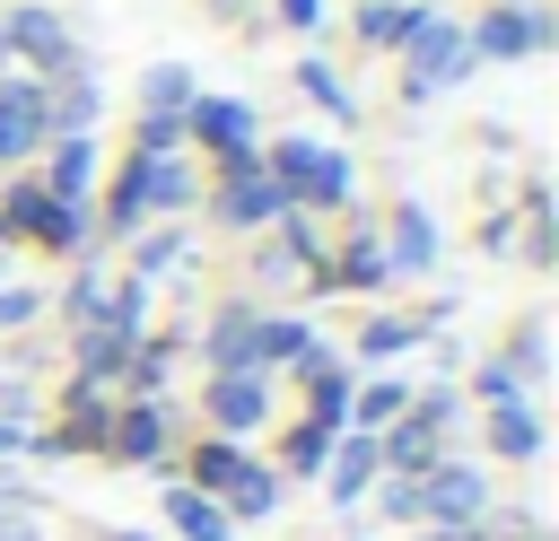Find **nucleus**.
I'll return each instance as SVG.
<instances>
[{"instance_id": "31", "label": "nucleus", "mask_w": 559, "mask_h": 541, "mask_svg": "<svg viewBox=\"0 0 559 541\" xmlns=\"http://www.w3.org/2000/svg\"><path fill=\"white\" fill-rule=\"evenodd\" d=\"M419 541H489V524H437V532H419Z\"/></svg>"}, {"instance_id": "20", "label": "nucleus", "mask_w": 559, "mask_h": 541, "mask_svg": "<svg viewBox=\"0 0 559 541\" xmlns=\"http://www.w3.org/2000/svg\"><path fill=\"white\" fill-rule=\"evenodd\" d=\"M35 244H52V253H79V244H87V209H79V201H52V209L35 218Z\"/></svg>"}, {"instance_id": "11", "label": "nucleus", "mask_w": 559, "mask_h": 541, "mask_svg": "<svg viewBox=\"0 0 559 541\" xmlns=\"http://www.w3.org/2000/svg\"><path fill=\"white\" fill-rule=\"evenodd\" d=\"M323 480H332V506L349 515V506L367 497V480H376V436H358V428H349V445H332V454H323Z\"/></svg>"}, {"instance_id": "18", "label": "nucleus", "mask_w": 559, "mask_h": 541, "mask_svg": "<svg viewBox=\"0 0 559 541\" xmlns=\"http://www.w3.org/2000/svg\"><path fill=\"white\" fill-rule=\"evenodd\" d=\"M183 105H192V70L183 61H157L140 79V113H183Z\"/></svg>"}, {"instance_id": "19", "label": "nucleus", "mask_w": 559, "mask_h": 541, "mask_svg": "<svg viewBox=\"0 0 559 541\" xmlns=\"http://www.w3.org/2000/svg\"><path fill=\"white\" fill-rule=\"evenodd\" d=\"M393 227H402V236H393V270H428V262H437V227H428V209H402Z\"/></svg>"}, {"instance_id": "9", "label": "nucleus", "mask_w": 559, "mask_h": 541, "mask_svg": "<svg viewBox=\"0 0 559 541\" xmlns=\"http://www.w3.org/2000/svg\"><path fill=\"white\" fill-rule=\"evenodd\" d=\"M280 497H288V471H262V462H245V471L218 489L227 524H262V515H280Z\"/></svg>"}, {"instance_id": "16", "label": "nucleus", "mask_w": 559, "mask_h": 541, "mask_svg": "<svg viewBox=\"0 0 559 541\" xmlns=\"http://www.w3.org/2000/svg\"><path fill=\"white\" fill-rule=\"evenodd\" d=\"M183 471H192L183 489H201V497H218V489H227V480L245 471V445H236V436H210V445H192V462H183Z\"/></svg>"}, {"instance_id": "12", "label": "nucleus", "mask_w": 559, "mask_h": 541, "mask_svg": "<svg viewBox=\"0 0 559 541\" xmlns=\"http://www.w3.org/2000/svg\"><path fill=\"white\" fill-rule=\"evenodd\" d=\"M166 524H175V541H227V532H236V524H227V506H218V497H201V489H183V480L166 489Z\"/></svg>"}, {"instance_id": "22", "label": "nucleus", "mask_w": 559, "mask_h": 541, "mask_svg": "<svg viewBox=\"0 0 559 541\" xmlns=\"http://www.w3.org/2000/svg\"><path fill=\"white\" fill-rule=\"evenodd\" d=\"M297 87H306V96H314V105H323L332 122H358V105H349V87H332V70H323V61H306V70H297Z\"/></svg>"}, {"instance_id": "30", "label": "nucleus", "mask_w": 559, "mask_h": 541, "mask_svg": "<svg viewBox=\"0 0 559 541\" xmlns=\"http://www.w3.org/2000/svg\"><path fill=\"white\" fill-rule=\"evenodd\" d=\"M0 454H35V436H26V419H9V410H0Z\"/></svg>"}, {"instance_id": "32", "label": "nucleus", "mask_w": 559, "mask_h": 541, "mask_svg": "<svg viewBox=\"0 0 559 541\" xmlns=\"http://www.w3.org/2000/svg\"><path fill=\"white\" fill-rule=\"evenodd\" d=\"M314 9H323V0H280V17H288V26H323Z\"/></svg>"}, {"instance_id": "15", "label": "nucleus", "mask_w": 559, "mask_h": 541, "mask_svg": "<svg viewBox=\"0 0 559 541\" xmlns=\"http://www.w3.org/2000/svg\"><path fill=\"white\" fill-rule=\"evenodd\" d=\"M489 454H498V462H533V454H542V419H533L524 401H498V410H489Z\"/></svg>"}, {"instance_id": "6", "label": "nucleus", "mask_w": 559, "mask_h": 541, "mask_svg": "<svg viewBox=\"0 0 559 541\" xmlns=\"http://www.w3.org/2000/svg\"><path fill=\"white\" fill-rule=\"evenodd\" d=\"M201 410H210V419H218L227 436H253V428L271 419V401H262V375H210Z\"/></svg>"}, {"instance_id": "28", "label": "nucleus", "mask_w": 559, "mask_h": 541, "mask_svg": "<svg viewBox=\"0 0 559 541\" xmlns=\"http://www.w3.org/2000/svg\"><path fill=\"white\" fill-rule=\"evenodd\" d=\"M358 349H367V358H393V349H411V323H376Z\"/></svg>"}, {"instance_id": "33", "label": "nucleus", "mask_w": 559, "mask_h": 541, "mask_svg": "<svg viewBox=\"0 0 559 541\" xmlns=\"http://www.w3.org/2000/svg\"><path fill=\"white\" fill-rule=\"evenodd\" d=\"M114 541H157V532H114Z\"/></svg>"}, {"instance_id": "4", "label": "nucleus", "mask_w": 559, "mask_h": 541, "mask_svg": "<svg viewBox=\"0 0 559 541\" xmlns=\"http://www.w3.org/2000/svg\"><path fill=\"white\" fill-rule=\"evenodd\" d=\"M550 9H489L463 44H472V61H507V52H550Z\"/></svg>"}, {"instance_id": "5", "label": "nucleus", "mask_w": 559, "mask_h": 541, "mask_svg": "<svg viewBox=\"0 0 559 541\" xmlns=\"http://www.w3.org/2000/svg\"><path fill=\"white\" fill-rule=\"evenodd\" d=\"M0 44H9L17 61H35V70H70V26H61L52 9H17V17H0Z\"/></svg>"}, {"instance_id": "24", "label": "nucleus", "mask_w": 559, "mask_h": 541, "mask_svg": "<svg viewBox=\"0 0 559 541\" xmlns=\"http://www.w3.org/2000/svg\"><path fill=\"white\" fill-rule=\"evenodd\" d=\"M332 436H341V428H314V419H306V428L288 436V471H323V454H332Z\"/></svg>"}, {"instance_id": "13", "label": "nucleus", "mask_w": 559, "mask_h": 541, "mask_svg": "<svg viewBox=\"0 0 559 541\" xmlns=\"http://www.w3.org/2000/svg\"><path fill=\"white\" fill-rule=\"evenodd\" d=\"M96 183V140L87 131H70V140H52V166H44V192L52 201H79Z\"/></svg>"}, {"instance_id": "34", "label": "nucleus", "mask_w": 559, "mask_h": 541, "mask_svg": "<svg viewBox=\"0 0 559 541\" xmlns=\"http://www.w3.org/2000/svg\"><path fill=\"white\" fill-rule=\"evenodd\" d=\"M515 541H542V532H515Z\"/></svg>"}, {"instance_id": "3", "label": "nucleus", "mask_w": 559, "mask_h": 541, "mask_svg": "<svg viewBox=\"0 0 559 541\" xmlns=\"http://www.w3.org/2000/svg\"><path fill=\"white\" fill-rule=\"evenodd\" d=\"M472 70V44H463V26H445V17H428L419 35H411V70H402V96L419 105V96H437V87H454Z\"/></svg>"}, {"instance_id": "2", "label": "nucleus", "mask_w": 559, "mask_h": 541, "mask_svg": "<svg viewBox=\"0 0 559 541\" xmlns=\"http://www.w3.org/2000/svg\"><path fill=\"white\" fill-rule=\"evenodd\" d=\"M489 515V480L472 462H437L411 480V524H480Z\"/></svg>"}, {"instance_id": "25", "label": "nucleus", "mask_w": 559, "mask_h": 541, "mask_svg": "<svg viewBox=\"0 0 559 541\" xmlns=\"http://www.w3.org/2000/svg\"><path fill=\"white\" fill-rule=\"evenodd\" d=\"M341 270H349V279H358V288H367V279H384V253H376V244H367V236H358V244H349V253H341Z\"/></svg>"}, {"instance_id": "21", "label": "nucleus", "mask_w": 559, "mask_h": 541, "mask_svg": "<svg viewBox=\"0 0 559 541\" xmlns=\"http://www.w3.org/2000/svg\"><path fill=\"white\" fill-rule=\"evenodd\" d=\"M402 410H411V393H402V384H367V393H358V410H349V428H358V436H376V428H393Z\"/></svg>"}, {"instance_id": "1", "label": "nucleus", "mask_w": 559, "mask_h": 541, "mask_svg": "<svg viewBox=\"0 0 559 541\" xmlns=\"http://www.w3.org/2000/svg\"><path fill=\"white\" fill-rule=\"evenodd\" d=\"M262 175H271V192H280V209L288 201H349V166L332 157V148H314V140H280V148H262Z\"/></svg>"}, {"instance_id": "27", "label": "nucleus", "mask_w": 559, "mask_h": 541, "mask_svg": "<svg viewBox=\"0 0 559 541\" xmlns=\"http://www.w3.org/2000/svg\"><path fill=\"white\" fill-rule=\"evenodd\" d=\"M472 393H480V401H489V410H498V401H515V375H507V366H498V358H489V366H480V375H472Z\"/></svg>"}, {"instance_id": "23", "label": "nucleus", "mask_w": 559, "mask_h": 541, "mask_svg": "<svg viewBox=\"0 0 559 541\" xmlns=\"http://www.w3.org/2000/svg\"><path fill=\"white\" fill-rule=\"evenodd\" d=\"M183 140V113H140V140H131V157H166Z\"/></svg>"}, {"instance_id": "10", "label": "nucleus", "mask_w": 559, "mask_h": 541, "mask_svg": "<svg viewBox=\"0 0 559 541\" xmlns=\"http://www.w3.org/2000/svg\"><path fill=\"white\" fill-rule=\"evenodd\" d=\"M192 113V131L218 148V157H253V113L245 105H227V96H201V105H183Z\"/></svg>"}, {"instance_id": "29", "label": "nucleus", "mask_w": 559, "mask_h": 541, "mask_svg": "<svg viewBox=\"0 0 559 541\" xmlns=\"http://www.w3.org/2000/svg\"><path fill=\"white\" fill-rule=\"evenodd\" d=\"M35 297H44V288H0V332H9V323H26V314H35Z\"/></svg>"}, {"instance_id": "17", "label": "nucleus", "mask_w": 559, "mask_h": 541, "mask_svg": "<svg viewBox=\"0 0 559 541\" xmlns=\"http://www.w3.org/2000/svg\"><path fill=\"white\" fill-rule=\"evenodd\" d=\"M419 26H428V9H402V0H367L358 9V35L367 44H411Z\"/></svg>"}, {"instance_id": "14", "label": "nucleus", "mask_w": 559, "mask_h": 541, "mask_svg": "<svg viewBox=\"0 0 559 541\" xmlns=\"http://www.w3.org/2000/svg\"><path fill=\"white\" fill-rule=\"evenodd\" d=\"M210 375H253V314L245 305H227L210 323Z\"/></svg>"}, {"instance_id": "8", "label": "nucleus", "mask_w": 559, "mask_h": 541, "mask_svg": "<svg viewBox=\"0 0 559 541\" xmlns=\"http://www.w3.org/2000/svg\"><path fill=\"white\" fill-rule=\"evenodd\" d=\"M35 140H44V87L35 79H9L0 87V166H17Z\"/></svg>"}, {"instance_id": "7", "label": "nucleus", "mask_w": 559, "mask_h": 541, "mask_svg": "<svg viewBox=\"0 0 559 541\" xmlns=\"http://www.w3.org/2000/svg\"><path fill=\"white\" fill-rule=\"evenodd\" d=\"M105 454H114V462H157V454H166V410H157V401L114 410V419H105Z\"/></svg>"}, {"instance_id": "35", "label": "nucleus", "mask_w": 559, "mask_h": 541, "mask_svg": "<svg viewBox=\"0 0 559 541\" xmlns=\"http://www.w3.org/2000/svg\"><path fill=\"white\" fill-rule=\"evenodd\" d=\"M0 61H9V44H0Z\"/></svg>"}, {"instance_id": "26", "label": "nucleus", "mask_w": 559, "mask_h": 541, "mask_svg": "<svg viewBox=\"0 0 559 541\" xmlns=\"http://www.w3.org/2000/svg\"><path fill=\"white\" fill-rule=\"evenodd\" d=\"M61 305H70V314H79V323H96V314H105V288H96V279H87V270H79V279H70V297H61Z\"/></svg>"}]
</instances>
